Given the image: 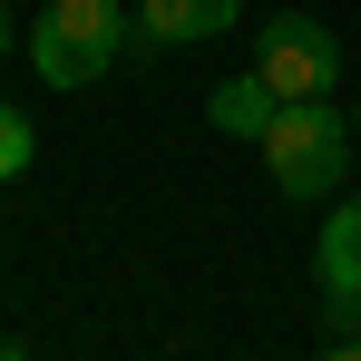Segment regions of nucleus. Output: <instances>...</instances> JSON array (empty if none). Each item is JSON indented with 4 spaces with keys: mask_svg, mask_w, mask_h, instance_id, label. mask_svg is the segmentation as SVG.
Returning a JSON list of instances; mask_svg holds the SVG:
<instances>
[{
    "mask_svg": "<svg viewBox=\"0 0 361 361\" xmlns=\"http://www.w3.org/2000/svg\"><path fill=\"white\" fill-rule=\"evenodd\" d=\"M127 39H137V20L118 0H49L30 20V68L49 88H88V78H108L127 59Z\"/></svg>",
    "mask_w": 361,
    "mask_h": 361,
    "instance_id": "2",
    "label": "nucleus"
},
{
    "mask_svg": "<svg viewBox=\"0 0 361 361\" xmlns=\"http://www.w3.org/2000/svg\"><path fill=\"white\" fill-rule=\"evenodd\" d=\"M274 108H283V98H274V88H264L254 68H244V78H225V88L205 98V118L225 127V137H264V118H274Z\"/></svg>",
    "mask_w": 361,
    "mask_h": 361,
    "instance_id": "6",
    "label": "nucleus"
},
{
    "mask_svg": "<svg viewBox=\"0 0 361 361\" xmlns=\"http://www.w3.org/2000/svg\"><path fill=\"white\" fill-rule=\"evenodd\" d=\"M0 59H10V0H0Z\"/></svg>",
    "mask_w": 361,
    "mask_h": 361,
    "instance_id": "8",
    "label": "nucleus"
},
{
    "mask_svg": "<svg viewBox=\"0 0 361 361\" xmlns=\"http://www.w3.org/2000/svg\"><path fill=\"white\" fill-rule=\"evenodd\" d=\"M322 293L332 312H361V195H342V215H322Z\"/></svg>",
    "mask_w": 361,
    "mask_h": 361,
    "instance_id": "5",
    "label": "nucleus"
},
{
    "mask_svg": "<svg viewBox=\"0 0 361 361\" xmlns=\"http://www.w3.org/2000/svg\"><path fill=\"white\" fill-rule=\"evenodd\" d=\"M352 137H361V108H352Z\"/></svg>",
    "mask_w": 361,
    "mask_h": 361,
    "instance_id": "9",
    "label": "nucleus"
},
{
    "mask_svg": "<svg viewBox=\"0 0 361 361\" xmlns=\"http://www.w3.org/2000/svg\"><path fill=\"white\" fill-rule=\"evenodd\" d=\"M30 157H39V127H30L10 98H0V185H10V176H30Z\"/></svg>",
    "mask_w": 361,
    "mask_h": 361,
    "instance_id": "7",
    "label": "nucleus"
},
{
    "mask_svg": "<svg viewBox=\"0 0 361 361\" xmlns=\"http://www.w3.org/2000/svg\"><path fill=\"white\" fill-rule=\"evenodd\" d=\"M254 78L274 98H332L342 88V39L312 20V10H274L264 39H254Z\"/></svg>",
    "mask_w": 361,
    "mask_h": 361,
    "instance_id": "3",
    "label": "nucleus"
},
{
    "mask_svg": "<svg viewBox=\"0 0 361 361\" xmlns=\"http://www.w3.org/2000/svg\"><path fill=\"white\" fill-rule=\"evenodd\" d=\"M244 20V0H137V39L185 49V39H225Z\"/></svg>",
    "mask_w": 361,
    "mask_h": 361,
    "instance_id": "4",
    "label": "nucleus"
},
{
    "mask_svg": "<svg viewBox=\"0 0 361 361\" xmlns=\"http://www.w3.org/2000/svg\"><path fill=\"white\" fill-rule=\"evenodd\" d=\"M254 147H264V176L283 185L293 205H322V195L342 185V157H352L361 137L332 118V98H283V108L264 118V137H254Z\"/></svg>",
    "mask_w": 361,
    "mask_h": 361,
    "instance_id": "1",
    "label": "nucleus"
}]
</instances>
